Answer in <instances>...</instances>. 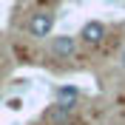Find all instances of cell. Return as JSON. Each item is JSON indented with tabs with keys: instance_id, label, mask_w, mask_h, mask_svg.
Returning a JSON list of instances; mask_svg holds the SVG:
<instances>
[{
	"instance_id": "obj_1",
	"label": "cell",
	"mask_w": 125,
	"mask_h": 125,
	"mask_svg": "<svg viewBox=\"0 0 125 125\" xmlns=\"http://www.w3.org/2000/svg\"><path fill=\"white\" fill-rule=\"evenodd\" d=\"M26 29H29L31 37H48L51 34V29H54V14L51 11H34V14L29 17V23H26Z\"/></svg>"
},
{
	"instance_id": "obj_2",
	"label": "cell",
	"mask_w": 125,
	"mask_h": 125,
	"mask_svg": "<svg viewBox=\"0 0 125 125\" xmlns=\"http://www.w3.org/2000/svg\"><path fill=\"white\" fill-rule=\"evenodd\" d=\"M74 51H77V43H74V37H68V34L51 37V54H54V57L65 60V57H74Z\"/></svg>"
},
{
	"instance_id": "obj_3",
	"label": "cell",
	"mask_w": 125,
	"mask_h": 125,
	"mask_svg": "<svg viewBox=\"0 0 125 125\" xmlns=\"http://www.w3.org/2000/svg\"><path fill=\"white\" fill-rule=\"evenodd\" d=\"M80 37H83V43H88V46H100L102 37H105V26H102L100 20H88V23L83 26V31H80Z\"/></svg>"
},
{
	"instance_id": "obj_4",
	"label": "cell",
	"mask_w": 125,
	"mask_h": 125,
	"mask_svg": "<svg viewBox=\"0 0 125 125\" xmlns=\"http://www.w3.org/2000/svg\"><path fill=\"white\" fill-rule=\"evenodd\" d=\"M77 100H80V91L77 88H57V105L60 108H65V111H71L74 105H77Z\"/></svg>"
},
{
	"instance_id": "obj_5",
	"label": "cell",
	"mask_w": 125,
	"mask_h": 125,
	"mask_svg": "<svg viewBox=\"0 0 125 125\" xmlns=\"http://www.w3.org/2000/svg\"><path fill=\"white\" fill-rule=\"evenodd\" d=\"M46 122H51V125H62V122H68V111L60 108V105H51V108L46 111Z\"/></svg>"
}]
</instances>
